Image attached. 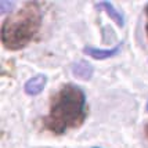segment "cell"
I'll return each instance as SVG.
<instances>
[{"label":"cell","instance_id":"1","mask_svg":"<svg viewBox=\"0 0 148 148\" xmlns=\"http://www.w3.org/2000/svg\"><path fill=\"white\" fill-rule=\"evenodd\" d=\"M87 116L84 91L76 84H64L53 94L49 114L43 118V129L61 136L69 129H77Z\"/></svg>","mask_w":148,"mask_h":148},{"label":"cell","instance_id":"2","mask_svg":"<svg viewBox=\"0 0 148 148\" xmlns=\"http://www.w3.org/2000/svg\"><path fill=\"white\" fill-rule=\"evenodd\" d=\"M43 11L38 1H26L15 14L1 24V43L4 49L17 51L32 42L40 31Z\"/></svg>","mask_w":148,"mask_h":148},{"label":"cell","instance_id":"3","mask_svg":"<svg viewBox=\"0 0 148 148\" xmlns=\"http://www.w3.org/2000/svg\"><path fill=\"white\" fill-rule=\"evenodd\" d=\"M71 71H72V75L75 77L83 80V82H87V80H90L91 76H93L94 68H93V65H91L90 62L80 60V61H76L75 64H72Z\"/></svg>","mask_w":148,"mask_h":148},{"label":"cell","instance_id":"4","mask_svg":"<svg viewBox=\"0 0 148 148\" xmlns=\"http://www.w3.org/2000/svg\"><path fill=\"white\" fill-rule=\"evenodd\" d=\"M119 51H121V45L115 46L112 49H97V47H91V46H86L83 49L84 54H87L89 57L94 58V60H107V58L115 57Z\"/></svg>","mask_w":148,"mask_h":148},{"label":"cell","instance_id":"5","mask_svg":"<svg viewBox=\"0 0 148 148\" xmlns=\"http://www.w3.org/2000/svg\"><path fill=\"white\" fill-rule=\"evenodd\" d=\"M46 83H47L46 75H36L26 80L24 84V90L28 96H38L43 91Z\"/></svg>","mask_w":148,"mask_h":148},{"label":"cell","instance_id":"6","mask_svg":"<svg viewBox=\"0 0 148 148\" xmlns=\"http://www.w3.org/2000/svg\"><path fill=\"white\" fill-rule=\"evenodd\" d=\"M96 6L100 7L101 10H104V11L107 13V15H110V18L112 19L118 26L122 28V26L125 25V17H123V14L121 13L119 10H116L111 1H98V3H96Z\"/></svg>","mask_w":148,"mask_h":148},{"label":"cell","instance_id":"7","mask_svg":"<svg viewBox=\"0 0 148 148\" xmlns=\"http://www.w3.org/2000/svg\"><path fill=\"white\" fill-rule=\"evenodd\" d=\"M14 6H15V1H13V0H1L0 1V13H10L14 8Z\"/></svg>","mask_w":148,"mask_h":148},{"label":"cell","instance_id":"8","mask_svg":"<svg viewBox=\"0 0 148 148\" xmlns=\"http://www.w3.org/2000/svg\"><path fill=\"white\" fill-rule=\"evenodd\" d=\"M145 14H147V25H145V32H147V36H148V4L145 6Z\"/></svg>","mask_w":148,"mask_h":148},{"label":"cell","instance_id":"9","mask_svg":"<svg viewBox=\"0 0 148 148\" xmlns=\"http://www.w3.org/2000/svg\"><path fill=\"white\" fill-rule=\"evenodd\" d=\"M145 134H147V137H148V125L145 126Z\"/></svg>","mask_w":148,"mask_h":148},{"label":"cell","instance_id":"10","mask_svg":"<svg viewBox=\"0 0 148 148\" xmlns=\"http://www.w3.org/2000/svg\"><path fill=\"white\" fill-rule=\"evenodd\" d=\"M145 108H147V112H148V103H147V107H145Z\"/></svg>","mask_w":148,"mask_h":148},{"label":"cell","instance_id":"11","mask_svg":"<svg viewBox=\"0 0 148 148\" xmlns=\"http://www.w3.org/2000/svg\"><path fill=\"white\" fill-rule=\"evenodd\" d=\"M96 148H97V147H96Z\"/></svg>","mask_w":148,"mask_h":148}]
</instances>
